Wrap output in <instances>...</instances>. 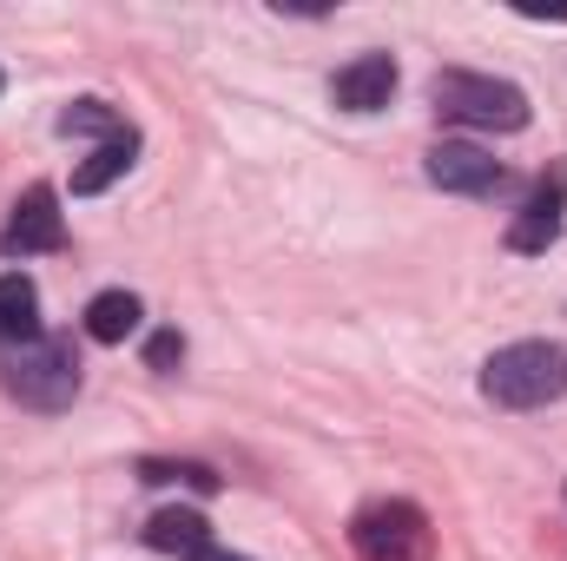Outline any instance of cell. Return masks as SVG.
Wrapping results in <instances>:
<instances>
[{"instance_id": "1", "label": "cell", "mask_w": 567, "mask_h": 561, "mask_svg": "<svg viewBox=\"0 0 567 561\" xmlns=\"http://www.w3.org/2000/svg\"><path fill=\"white\" fill-rule=\"evenodd\" d=\"M475 384L495 410H548L567 397V344H548V337L502 344Z\"/></svg>"}, {"instance_id": "2", "label": "cell", "mask_w": 567, "mask_h": 561, "mask_svg": "<svg viewBox=\"0 0 567 561\" xmlns=\"http://www.w3.org/2000/svg\"><path fill=\"white\" fill-rule=\"evenodd\" d=\"M429 106L455 126H482V133H522L528 126V93L515 80L495 73H468V67H442L429 80Z\"/></svg>"}, {"instance_id": "3", "label": "cell", "mask_w": 567, "mask_h": 561, "mask_svg": "<svg viewBox=\"0 0 567 561\" xmlns=\"http://www.w3.org/2000/svg\"><path fill=\"white\" fill-rule=\"evenodd\" d=\"M7 390H13L27 410H40V417L73 410V397H80V357H73V344H66V337L20 344V350L7 357Z\"/></svg>"}, {"instance_id": "4", "label": "cell", "mask_w": 567, "mask_h": 561, "mask_svg": "<svg viewBox=\"0 0 567 561\" xmlns=\"http://www.w3.org/2000/svg\"><path fill=\"white\" fill-rule=\"evenodd\" d=\"M350 542L363 561H435V529L416 502H370L350 522Z\"/></svg>"}, {"instance_id": "5", "label": "cell", "mask_w": 567, "mask_h": 561, "mask_svg": "<svg viewBox=\"0 0 567 561\" xmlns=\"http://www.w3.org/2000/svg\"><path fill=\"white\" fill-rule=\"evenodd\" d=\"M423 172H429V185H442V192H455V198H495V192L508 185V165H502L495 152L468 145V140H442L423 159Z\"/></svg>"}, {"instance_id": "6", "label": "cell", "mask_w": 567, "mask_h": 561, "mask_svg": "<svg viewBox=\"0 0 567 561\" xmlns=\"http://www.w3.org/2000/svg\"><path fill=\"white\" fill-rule=\"evenodd\" d=\"M66 245V218H60V192L53 185H27L7 232H0V252L7 258H40V252H60Z\"/></svg>"}, {"instance_id": "7", "label": "cell", "mask_w": 567, "mask_h": 561, "mask_svg": "<svg viewBox=\"0 0 567 561\" xmlns=\"http://www.w3.org/2000/svg\"><path fill=\"white\" fill-rule=\"evenodd\" d=\"M561 225H567V165H555V172L535 185V198L508 218V252L535 258V252H548V245L561 238Z\"/></svg>"}, {"instance_id": "8", "label": "cell", "mask_w": 567, "mask_h": 561, "mask_svg": "<svg viewBox=\"0 0 567 561\" xmlns=\"http://www.w3.org/2000/svg\"><path fill=\"white\" fill-rule=\"evenodd\" d=\"M390 93H396V60H390V53H357V60L337 67V80H330V100H337L343 113H383Z\"/></svg>"}, {"instance_id": "9", "label": "cell", "mask_w": 567, "mask_h": 561, "mask_svg": "<svg viewBox=\"0 0 567 561\" xmlns=\"http://www.w3.org/2000/svg\"><path fill=\"white\" fill-rule=\"evenodd\" d=\"M133 159H140V133H120V140L93 145V152L73 165V198H93V192L120 185V178L133 172Z\"/></svg>"}, {"instance_id": "10", "label": "cell", "mask_w": 567, "mask_h": 561, "mask_svg": "<svg viewBox=\"0 0 567 561\" xmlns=\"http://www.w3.org/2000/svg\"><path fill=\"white\" fill-rule=\"evenodd\" d=\"M145 549L192 561L198 549H212V522H205L198 509H158V516L145 522Z\"/></svg>"}, {"instance_id": "11", "label": "cell", "mask_w": 567, "mask_h": 561, "mask_svg": "<svg viewBox=\"0 0 567 561\" xmlns=\"http://www.w3.org/2000/svg\"><path fill=\"white\" fill-rule=\"evenodd\" d=\"M0 337L13 344H40V284L27 272H0Z\"/></svg>"}, {"instance_id": "12", "label": "cell", "mask_w": 567, "mask_h": 561, "mask_svg": "<svg viewBox=\"0 0 567 561\" xmlns=\"http://www.w3.org/2000/svg\"><path fill=\"white\" fill-rule=\"evenodd\" d=\"M145 304L133 297V290H100L93 304H86V337L93 344H126L133 330H140Z\"/></svg>"}, {"instance_id": "13", "label": "cell", "mask_w": 567, "mask_h": 561, "mask_svg": "<svg viewBox=\"0 0 567 561\" xmlns=\"http://www.w3.org/2000/svg\"><path fill=\"white\" fill-rule=\"evenodd\" d=\"M60 133H66V140H100L106 145V140H120V133H133V126H126L106 100H73V106L60 113Z\"/></svg>"}, {"instance_id": "14", "label": "cell", "mask_w": 567, "mask_h": 561, "mask_svg": "<svg viewBox=\"0 0 567 561\" xmlns=\"http://www.w3.org/2000/svg\"><path fill=\"white\" fill-rule=\"evenodd\" d=\"M140 482H185V489H198V496H218V469H212V462H165V456H145Z\"/></svg>"}, {"instance_id": "15", "label": "cell", "mask_w": 567, "mask_h": 561, "mask_svg": "<svg viewBox=\"0 0 567 561\" xmlns=\"http://www.w3.org/2000/svg\"><path fill=\"white\" fill-rule=\"evenodd\" d=\"M185 364V337L178 330H152L145 337V370H178Z\"/></svg>"}, {"instance_id": "16", "label": "cell", "mask_w": 567, "mask_h": 561, "mask_svg": "<svg viewBox=\"0 0 567 561\" xmlns=\"http://www.w3.org/2000/svg\"><path fill=\"white\" fill-rule=\"evenodd\" d=\"M192 561H245V555H231V549H218V542H212V549H198Z\"/></svg>"}, {"instance_id": "17", "label": "cell", "mask_w": 567, "mask_h": 561, "mask_svg": "<svg viewBox=\"0 0 567 561\" xmlns=\"http://www.w3.org/2000/svg\"><path fill=\"white\" fill-rule=\"evenodd\" d=\"M0 86H7V73H0Z\"/></svg>"}]
</instances>
